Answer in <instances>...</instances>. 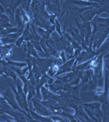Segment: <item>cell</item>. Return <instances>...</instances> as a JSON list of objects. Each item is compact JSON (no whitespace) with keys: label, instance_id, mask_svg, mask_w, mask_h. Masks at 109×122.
Segmentation results:
<instances>
[{"label":"cell","instance_id":"d6986e66","mask_svg":"<svg viewBox=\"0 0 109 122\" xmlns=\"http://www.w3.org/2000/svg\"><path fill=\"white\" fill-rule=\"evenodd\" d=\"M25 52L27 55H29L35 58H39V56L37 54V51L35 50L31 41H26V48Z\"/></svg>","mask_w":109,"mask_h":122},{"label":"cell","instance_id":"9a60e30c","mask_svg":"<svg viewBox=\"0 0 109 122\" xmlns=\"http://www.w3.org/2000/svg\"><path fill=\"white\" fill-rule=\"evenodd\" d=\"M15 46V44H12L0 46V56L2 57H7L10 56L11 53V48Z\"/></svg>","mask_w":109,"mask_h":122},{"label":"cell","instance_id":"484cf974","mask_svg":"<svg viewBox=\"0 0 109 122\" xmlns=\"http://www.w3.org/2000/svg\"><path fill=\"white\" fill-rule=\"evenodd\" d=\"M19 7L21 10L22 21H23L24 25H25V24L26 23H27L28 22H30L31 18L30 17L29 14L27 13L26 11L23 9L21 6H20Z\"/></svg>","mask_w":109,"mask_h":122},{"label":"cell","instance_id":"d4e9b609","mask_svg":"<svg viewBox=\"0 0 109 122\" xmlns=\"http://www.w3.org/2000/svg\"><path fill=\"white\" fill-rule=\"evenodd\" d=\"M4 59L7 62L9 65L18 66L21 68H22L23 67L26 66H27L26 62H22L12 61V60H11L7 57H4Z\"/></svg>","mask_w":109,"mask_h":122},{"label":"cell","instance_id":"5bb4252c","mask_svg":"<svg viewBox=\"0 0 109 122\" xmlns=\"http://www.w3.org/2000/svg\"><path fill=\"white\" fill-rule=\"evenodd\" d=\"M29 113L33 119V122H53L52 120L50 118L46 116H43L35 113L29 109Z\"/></svg>","mask_w":109,"mask_h":122},{"label":"cell","instance_id":"74e56055","mask_svg":"<svg viewBox=\"0 0 109 122\" xmlns=\"http://www.w3.org/2000/svg\"><path fill=\"white\" fill-rule=\"evenodd\" d=\"M6 102H7L5 100L4 98L1 95H0V103H6Z\"/></svg>","mask_w":109,"mask_h":122},{"label":"cell","instance_id":"ffe728a7","mask_svg":"<svg viewBox=\"0 0 109 122\" xmlns=\"http://www.w3.org/2000/svg\"><path fill=\"white\" fill-rule=\"evenodd\" d=\"M35 28L38 35L44 40L48 39L49 38L51 37V34L49 33L46 29L38 26H36V27H35Z\"/></svg>","mask_w":109,"mask_h":122},{"label":"cell","instance_id":"4316f807","mask_svg":"<svg viewBox=\"0 0 109 122\" xmlns=\"http://www.w3.org/2000/svg\"><path fill=\"white\" fill-rule=\"evenodd\" d=\"M7 34H11L13 33H17V32H23L24 28H23L20 26H16V27H11L6 29Z\"/></svg>","mask_w":109,"mask_h":122},{"label":"cell","instance_id":"8fae6325","mask_svg":"<svg viewBox=\"0 0 109 122\" xmlns=\"http://www.w3.org/2000/svg\"><path fill=\"white\" fill-rule=\"evenodd\" d=\"M75 21L76 26L78 28L80 35L84 38L88 29L92 26L91 23V22L79 23L76 20H75Z\"/></svg>","mask_w":109,"mask_h":122},{"label":"cell","instance_id":"603a6c76","mask_svg":"<svg viewBox=\"0 0 109 122\" xmlns=\"http://www.w3.org/2000/svg\"><path fill=\"white\" fill-rule=\"evenodd\" d=\"M30 25H31L30 22L27 23L26 27L25 29H24V31L22 33V35L23 36L25 41H31V34H30Z\"/></svg>","mask_w":109,"mask_h":122},{"label":"cell","instance_id":"9c48e42d","mask_svg":"<svg viewBox=\"0 0 109 122\" xmlns=\"http://www.w3.org/2000/svg\"><path fill=\"white\" fill-rule=\"evenodd\" d=\"M80 92L94 91L97 86L96 80L93 76L92 78L88 82H87V83L82 85L80 84Z\"/></svg>","mask_w":109,"mask_h":122},{"label":"cell","instance_id":"e0dca14e","mask_svg":"<svg viewBox=\"0 0 109 122\" xmlns=\"http://www.w3.org/2000/svg\"><path fill=\"white\" fill-rule=\"evenodd\" d=\"M91 24H96L98 25L104 27L109 26V18H104L97 15L91 22Z\"/></svg>","mask_w":109,"mask_h":122},{"label":"cell","instance_id":"ba28073f","mask_svg":"<svg viewBox=\"0 0 109 122\" xmlns=\"http://www.w3.org/2000/svg\"><path fill=\"white\" fill-rule=\"evenodd\" d=\"M71 6H75L78 7H98L101 6L98 3L89 1L85 0H66Z\"/></svg>","mask_w":109,"mask_h":122},{"label":"cell","instance_id":"6da1fadb","mask_svg":"<svg viewBox=\"0 0 109 122\" xmlns=\"http://www.w3.org/2000/svg\"><path fill=\"white\" fill-rule=\"evenodd\" d=\"M87 115L93 122H102L103 113L101 109L102 104L99 101L82 104Z\"/></svg>","mask_w":109,"mask_h":122},{"label":"cell","instance_id":"1f68e13d","mask_svg":"<svg viewBox=\"0 0 109 122\" xmlns=\"http://www.w3.org/2000/svg\"><path fill=\"white\" fill-rule=\"evenodd\" d=\"M53 120V122H66L65 119L60 116L53 115V114L49 117Z\"/></svg>","mask_w":109,"mask_h":122},{"label":"cell","instance_id":"8992f818","mask_svg":"<svg viewBox=\"0 0 109 122\" xmlns=\"http://www.w3.org/2000/svg\"><path fill=\"white\" fill-rule=\"evenodd\" d=\"M75 118L76 121L79 122H92L91 119L85 112L82 105L75 110Z\"/></svg>","mask_w":109,"mask_h":122},{"label":"cell","instance_id":"f1b7e54d","mask_svg":"<svg viewBox=\"0 0 109 122\" xmlns=\"http://www.w3.org/2000/svg\"><path fill=\"white\" fill-rule=\"evenodd\" d=\"M48 53L49 56H52L53 57H55V58L60 59V52L58 51L55 48L52 47L48 48Z\"/></svg>","mask_w":109,"mask_h":122},{"label":"cell","instance_id":"2e32d148","mask_svg":"<svg viewBox=\"0 0 109 122\" xmlns=\"http://www.w3.org/2000/svg\"><path fill=\"white\" fill-rule=\"evenodd\" d=\"M14 21L16 26H20L24 28V25L22 21L21 10L19 7L17 8L14 14Z\"/></svg>","mask_w":109,"mask_h":122},{"label":"cell","instance_id":"e575fe53","mask_svg":"<svg viewBox=\"0 0 109 122\" xmlns=\"http://www.w3.org/2000/svg\"><path fill=\"white\" fill-rule=\"evenodd\" d=\"M57 15L55 14L50 15L48 18V21L51 25L55 24V20L57 19Z\"/></svg>","mask_w":109,"mask_h":122},{"label":"cell","instance_id":"3957f363","mask_svg":"<svg viewBox=\"0 0 109 122\" xmlns=\"http://www.w3.org/2000/svg\"><path fill=\"white\" fill-rule=\"evenodd\" d=\"M34 107V111L40 115L46 117H50L54 114L52 112L46 108L43 104H42L37 99L34 97L31 99Z\"/></svg>","mask_w":109,"mask_h":122},{"label":"cell","instance_id":"7c38bea8","mask_svg":"<svg viewBox=\"0 0 109 122\" xmlns=\"http://www.w3.org/2000/svg\"><path fill=\"white\" fill-rule=\"evenodd\" d=\"M104 71V98L105 105H108V97L109 93V71L105 69Z\"/></svg>","mask_w":109,"mask_h":122},{"label":"cell","instance_id":"ab89813d","mask_svg":"<svg viewBox=\"0 0 109 122\" xmlns=\"http://www.w3.org/2000/svg\"><path fill=\"white\" fill-rule=\"evenodd\" d=\"M104 57H109V52L108 53L104 56Z\"/></svg>","mask_w":109,"mask_h":122},{"label":"cell","instance_id":"cb8c5ba5","mask_svg":"<svg viewBox=\"0 0 109 122\" xmlns=\"http://www.w3.org/2000/svg\"><path fill=\"white\" fill-rule=\"evenodd\" d=\"M22 0H11L10 2L9 5V7L13 14H14L15 11L16 9L19 6H21L22 4Z\"/></svg>","mask_w":109,"mask_h":122},{"label":"cell","instance_id":"d590c367","mask_svg":"<svg viewBox=\"0 0 109 122\" xmlns=\"http://www.w3.org/2000/svg\"><path fill=\"white\" fill-rule=\"evenodd\" d=\"M103 64L104 69L109 71V57H103Z\"/></svg>","mask_w":109,"mask_h":122},{"label":"cell","instance_id":"44dd1931","mask_svg":"<svg viewBox=\"0 0 109 122\" xmlns=\"http://www.w3.org/2000/svg\"><path fill=\"white\" fill-rule=\"evenodd\" d=\"M9 65V64H8ZM8 66H4L3 68V73L5 75L6 77H11L13 79L14 81H15L16 82L17 81V75L16 73L13 71V70L11 69Z\"/></svg>","mask_w":109,"mask_h":122},{"label":"cell","instance_id":"5b68a950","mask_svg":"<svg viewBox=\"0 0 109 122\" xmlns=\"http://www.w3.org/2000/svg\"><path fill=\"white\" fill-rule=\"evenodd\" d=\"M75 61V58H71L69 61H66L65 63H63L62 65L59 66L58 70L55 77L58 76L61 74L72 71Z\"/></svg>","mask_w":109,"mask_h":122},{"label":"cell","instance_id":"d6a6232c","mask_svg":"<svg viewBox=\"0 0 109 122\" xmlns=\"http://www.w3.org/2000/svg\"><path fill=\"white\" fill-rule=\"evenodd\" d=\"M23 32H17V33H13L11 34H8L6 36H8L13 39H17L22 35Z\"/></svg>","mask_w":109,"mask_h":122},{"label":"cell","instance_id":"83f0119b","mask_svg":"<svg viewBox=\"0 0 109 122\" xmlns=\"http://www.w3.org/2000/svg\"><path fill=\"white\" fill-rule=\"evenodd\" d=\"M16 40L17 39H13L6 36L0 38V42L2 45L15 44Z\"/></svg>","mask_w":109,"mask_h":122},{"label":"cell","instance_id":"30bf717a","mask_svg":"<svg viewBox=\"0 0 109 122\" xmlns=\"http://www.w3.org/2000/svg\"><path fill=\"white\" fill-rule=\"evenodd\" d=\"M40 92L42 97V100H55L58 95L51 92L47 88L43 86L41 88Z\"/></svg>","mask_w":109,"mask_h":122},{"label":"cell","instance_id":"b9f144b4","mask_svg":"<svg viewBox=\"0 0 109 122\" xmlns=\"http://www.w3.org/2000/svg\"><path fill=\"white\" fill-rule=\"evenodd\" d=\"M2 59V57L0 56V60L1 59Z\"/></svg>","mask_w":109,"mask_h":122},{"label":"cell","instance_id":"836d02e7","mask_svg":"<svg viewBox=\"0 0 109 122\" xmlns=\"http://www.w3.org/2000/svg\"><path fill=\"white\" fill-rule=\"evenodd\" d=\"M24 41H25V40H24L23 36L22 35L19 38H18L17 39L16 41L15 42V46H17L19 48H21L22 44H23Z\"/></svg>","mask_w":109,"mask_h":122},{"label":"cell","instance_id":"4fadbf2b","mask_svg":"<svg viewBox=\"0 0 109 122\" xmlns=\"http://www.w3.org/2000/svg\"><path fill=\"white\" fill-rule=\"evenodd\" d=\"M94 76L93 70L92 69H88L85 70L80 74V77L81 81L80 85L87 83L90 80H91Z\"/></svg>","mask_w":109,"mask_h":122},{"label":"cell","instance_id":"8d00e7d4","mask_svg":"<svg viewBox=\"0 0 109 122\" xmlns=\"http://www.w3.org/2000/svg\"><path fill=\"white\" fill-rule=\"evenodd\" d=\"M60 59H61L62 61L63 64L66 62V55L64 49H63L61 52H60Z\"/></svg>","mask_w":109,"mask_h":122},{"label":"cell","instance_id":"277c9868","mask_svg":"<svg viewBox=\"0 0 109 122\" xmlns=\"http://www.w3.org/2000/svg\"><path fill=\"white\" fill-rule=\"evenodd\" d=\"M96 7L91 6L90 8L84 11L82 13L77 14L80 18L82 22L92 21L94 17L97 15Z\"/></svg>","mask_w":109,"mask_h":122},{"label":"cell","instance_id":"7402d4cb","mask_svg":"<svg viewBox=\"0 0 109 122\" xmlns=\"http://www.w3.org/2000/svg\"><path fill=\"white\" fill-rule=\"evenodd\" d=\"M65 10L58 17V19H56L55 20V26H56V31H57L58 34L60 35L61 37H63L62 30H61V24L60 22V20L62 16L63 15L64 13H65Z\"/></svg>","mask_w":109,"mask_h":122},{"label":"cell","instance_id":"ee69618b","mask_svg":"<svg viewBox=\"0 0 109 122\" xmlns=\"http://www.w3.org/2000/svg\"><path fill=\"white\" fill-rule=\"evenodd\" d=\"M108 37H109V35L108 36Z\"/></svg>","mask_w":109,"mask_h":122},{"label":"cell","instance_id":"7bdbcfd3","mask_svg":"<svg viewBox=\"0 0 109 122\" xmlns=\"http://www.w3.org/2000/svg\"><path fill=\"white\" fill-rule=\"evenodd\" d=\"M7 0V1L9 2V3H10V2L11 1V0Z\"/></svg>","mask_w":109,"mask_h":122},{"label":"cell","instance_id":"52a82bcc","mask_svg":"<svg viewBox=\"0 0 109 122\" xmlns=\"http://www.w3.org/2000/svg\"><path fill=\"white\" fill-rule=\"evenodd\" d=\"M8 82L9 84L11 86V87L12 90H13L15 96V98L17 100V102L19 104L20 107L23 111L26 112L27 113H28L29 115H30V113H29V109L28 108V104L26 103L24 101L22 98V96L20 95V94L18 92L17 89H16L13 85L10 82L8 81H7Z\"/></svg>","mask_w":109,"mask_h":122},{"label":"cell","instance_id":"4dcf8cb0","mask_svg":"<svg viewBox=\"0 0 109 122\" xmlns=\"http://www.w3.org/2000/svg\"><path fill=\"white\" fill-rule=\"evenodd\" d=\"M45 40V43L46 44V46L48 47V48L52 47L56 49L55 43L54 42V40L53 39L52 37L51 36L50 38H48V39Z\"/></svg>","mask_w":109,"mask_h":122},{"label":"cell","instance_id":"60d3db41","mask_svg":"<svg viewBox=\"0 0 109 122\" xmlns=\"http://www.w3.org/2000/svg\"><path fill=\"white\" fill-rule=\"evenodd\" d=\"M108 104H109V95H108Z\"/></svg>","mask_w":109,"mask_h":122},{"label":"cell","instance_id":"7a4b0ae2","mask_svg":"<svg viewBox=\"0 0 109 122\" xmlns=\"http://www.w3.org/2000/svg\"><path fill=\"white\" fill-rule=\"evenodd\" d=\"M2 96L4 98L5 100L7 102V103L13 108V109L16 110H17L20 112H22L24 115H25L27 118H29L31 120V121L33 122V119L31 118V115H29L26 112L23 111L21 108L20 106L18 105L17 102V100L15 98V95L10 88H6L5 90L2 92Z\"/></svg>","mask_w":109,"mask_h":122},{"label":"cell","instance_id":"f35d334b","mask_svg":"<svg viewBox=\"0 0 109 122\" xmlns=\"http://www.w3.org/2000/svg\"><path fill=\"white\" fill-rule=\"evenodd\" d=\"M107 121L109 122V109H108L107 110Z\"/></svg>","mask_w":109,"mask_h":122},{"label":"cell","instance_id":"ac0fdd59","mask_svg":"<svg viewBox=\"0 0 109 122\" xmlns=\"http://www.w3.org/2000/svg\"><path fill=\"white\" fill-rule=\"evenodd\" d=\"M109 52V41L104 42L96 51V55H102L104 56Z\"/></svg>","mask_w":109,"mask_h":122},{"label":"cell","instance_id":"f546056e","mask_svg":"<svg viewBox=\"0 0 109 122\" xmlns=\"http://www.w3.org/2000/svg\"><path fill=\"white\" fill-rule=\"evenodd\" d=\"M31 41V44H32L34 47L35 48V50L37 52H41V53H42L44 55H45L46 56V54L44 52L43 50L41 47V45L40 43V41Z\"/></svg>","mask_w":109,"mask_h":122}]
</instances>
